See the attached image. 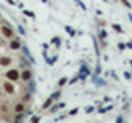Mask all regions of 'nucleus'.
<instances>
[{
  "instance_id": "nucleus-22",
  "label": "nucleus",
  "mask_w": 132,
  "mask_h": 123,
  "mask_svg": "<svg viewBox=\"0 0 132 123\" xmlns=\"http://www.w3.org/2000/svg\"><path fill=\"white\" fill-rule=\"evenodd\" d=\"M124 77H126L127 80H130V77H132V76H130V72H124Z\"/></svg>"
},
{
  "instance_id": "nucleus-6",
  "label": "nucleus",
  "mask_w": 132,
  "mask_h": 123,
  "mask_svg": "<svg viewBox=\"0 0 132 123\" xmlns=\"http://www.w3.org/2000/svg\"><path fill=\"white\" fill-rule=\"evenodd\" d=\"M10 48H12V49H20V48H22V44H20L18 39H13V41L10 43Z\"/></svg>"
},
{
  "instance_id": "nucleus-27",
  "label": "nucleus",
  "mask_w": 132,
  "mask_h": 123,
  "mask_svg": "<svg viewBox=\"0 0 132 123\" xmlns=\"http://www.w3.org/2000/svg\"><path fill=\"white\" fill-rule=\"evenodd\" d=\"M129 20H130V23H132V13H129Z\"/></svg>"
},
{
  "instance_id": "nucleus-11",
  "label": "nucleus",
  "mask_w": 132,
  "mask_h": 123,
  "mask_svg": "<svg viewBox=\"0 0 132 123\" xmlns=\"http://www.w3.org/2000/svg\"><path fill=\"white\" fill-rule=\"evenodd\" d=\"M119 2H121V3H122V5L126 7V8H129V10H132V3L129 2V0H119Z\"/></svg>"
},
{
  "instance_id": "nucleus-14",
  "label": "nucleus",
  "mask_w": 132,
  "mask_h": 123,
  "mask_svg": "<svg viewBox=\"0 0 132 123\" xmlns=\"http://www.w3.org/2000/svg\"><path fill=\"white\" fill-rule=\"evenodd\" d=\"M64 104H58V105H53V108H51V112H58L60 108H63Z\"/></svg>"
},
{
  "instance_id": "nucleus-19",
  "label": "nucleus",
  "mask_w": 132,
  "mask_h": 123,
  "mask_svg": "<svg viewBox=\"0 0 132 123\" xmlns=\"http://www.w3.org/2000/svg\"><path fill=\"white\" fill-rule=\"evenodd\" d=\"M117 49H119V51H124V49H126V43H119L117 44Z\"/></svg>"
},
{
  "instance_id": "nucleus-3",
  "label": "nucleus",
  "mask_w": 132,
  "mask_h": 123,
  "mask_svg": "<svg viewBox=\"0 0 132 123\" xmlns=\"http://www.w3.org/2000/svg\"><path fill=\"white\" fill-rule=\"evenodd\" d=\"M2 33H3V36H7V38H12V36H13V30H12V26L7 25V23L2 26Z\"/></svg>"
},
{
  "instance_id": "nucleus-25",
  "label": "nucleus",
  "mask_w": 132,
  "mask_h": 123,
  "mask_svg": "<svg viewBox=\"0 0 132 123\" xmlns=\"http://www.w3.org/2000/svg\"><path fill=\"white\" fill-rule=\"evenodd\" d=\"M76 113H78V108H73L71 112H69V115H76Z\"/></svg>"
},
{
  "instance_id": "nucleus-8",
  "label": "nucleus",
  "mask_w": 132,
  "mask_h": 123,
  "mask_svg": "<svg viewBox=\"0 0 132 123\" xmlns=\"http://www.w3.org/2000/svg\"><path fill=\"white\" fill-rule=\"evenodd\" d=\"M5 90H7L8 94H13V92H15V87L10 84V82H5Z\"/></svg>"
},
{
  "instance_id": "nucleus-24",
  "label": "nucleus",
  "mask_w": 132,
  "mask_h": 123,
  "mask_svg": "<svg viewBox=\"0 0 132 123\" xmlns=\"http://www.w3.org/2000/svg\"><path fill=\"white\" fill-rule=\"evenodd\" d=\"M116 121H117V123H122L124 118H122V117H117V118H116Z\"/></svg>"
},
{
  "instance_id": "nucleus-20",
  "label": "nucleus",
  "mask_w": 132,
  "mask_h": 123,
  "mask_svg": "<svg viewBox=\"0 0 132 123\" xmlns=\"http://www.w3.org/2000/svg\"><path fill=\"white\" fill-rule=\"evenodd\" d=\"M126 49H132V39H130V41H127V43H126Z\"/></svg>"
},
{
  "instance_id": "nucleus-10",
  "label": "nucleus",
  "mask_w": 132,
  "mask_h": 123,
  "mask_svg": "<svg viewBox=\"0 0 132 123\" xmlns=\"http://www.w3.org/2000/svg\"><path fill=\"white\" fill-rule=\"evenodd\" d=\"M10 63H12L10 57H2V59H0V64H2V66H8Z\"/></svg>"
},
{
  "instance_id": "nucleus-4",
  "label": "nucleus",
  "mask_w": 132,
  "mask_h": 123,
  "mask_svg": "<svg viewBox=\"0 0 132 123\" xmlns=\"http://www.w3.org/2000/svg\"><path fill=\"white\" fill-rule=\"evenodd\" d=\"M20 79H22L23 82H30L31 80V71L30 69H25V71L20 74Z\"/></svg>"
},
{
  "instance_id": "nucleus-13",
  "label": "nucleus",
  "mask_w": 132,
  "mask_h": 123,
  "mask_svg": "<svg viewBox=\"0 0 132 123\" xmlns=\"http://www.w3.org/2000/svg\"><path fill=\"white\" fill-rule=\"evenodd\" d=\"M51 104H53V98L50 97L48 100H46V102H45V104H43V108H50V107H51Z\"/></svg>"
},
{
  "instance_id": "nucleus-18",
  "label": "nucleus",
  "mask_w": 132,
  "mask_h": 123,
  "mask_svg": "<svg viewBox=\"0 0 132 123\" xmlns=\"http://www.w3.org/2000/svg\"><path fill=\"white\" fill-rule=\"evenodd\" d=\"M66 31H68V33H69L71 36H74V35H76V33H74V30H73L71 26H66Z\"/></svg>"
},
{
  "instance_id": "nucleus-2",
  "label": "nucleus",
  "mask_w": 132,
  "mask_h": 123,
  "mask_svg": "<svg viewBox=\"0 0 132 123\" xmlns=\"http://www.w3.org/2000/svg\"><path fill=\"white\" fill-rule=\"evenodd\" d=\"M7 77H8V80H12V82H16L20 79V72L16 71V69H10V71L7 72Z\"/></svg>"
},
{
  "instance_id": "nucleus-7",
  "label": "nucleus",
  "mask_w": 132,
  "mask_h": 123,
  "mask_svg": "<svg viewBox=\"0 0 132 123\" xmlns=\"http://www.w3.org/2000/svg\"><path fill=\"white\" fill-rule=\"evenodd\" d=\"M23 110H25V105H23V102H20V104H16V105H15V112H16V113H22Z\"/></svg>"
},
{
  "instance_id": "nucleus-12",
  "label": "nucleus",
  "mask_w": 132,
  "mask_h": 123,
  "mask_svg": "<svg viewBox=\"0 0 132 123\" xmlns=\"http://www.w3.org/2000/svg\"><path fill=\"white\" fill-rule=\"evenodd\" d=\"M51 43L55 44V46H60V44H61V38H60V36H55V38L51 39Z\"/></svg>"
},
{
  "instance_id": "nucleus-5",
  "label": "nucleus",
  "mask_w": 132,
  "mask_h": 123,
  "mask_svg": "<svg viewBox=\"0 0 132 123\" xmlns=\"http://www.w3.org/2000/svg\"><path fill=\"white\" fill-rule=\"evenodd\" d=\"M111 26H112V30H114L116 33H119V35H122V33H124V30H122V26H121V25H117V23H112Z\"/></svg>"
},
{
  "instance_id": "nucleus-26",
  "label": "nucleus",
  "mask_w": 132,
  "mask_h": 123,
  "mask_svg": "<svg viewBox=\"0 0 132 123\" xmlns=\"http://www.w3.org/2000/svg\"><path fill=\"white\" fill-rule=\"evenodd\" d=\"M102 102H104V104H106V102L109 104V102H111V97H104V100H102Z\"/></svg>"
},
{
  "instance_id": "nucleus-28",
  "label": "nucleus",
  "mask_w": 132,
  "mask_h": 123,
  "mask_svg": "<svg viewBox=\"0 0 132 123\" xmlns=\"http://www.w3.org/2000/svg\"><path fill=\"white\" fill-rule=\"evenodd\" d=\"M129 64H130V66H132V59H130V61H129Z\"/></svg>"
},
{
  "instance_id": "nucleus-1",
  "label": "nucleus",
  "mask_w": 132,
  "mask_h": 123,
  "mask_svg": "<svg viewBox=\"0 0 132 123\" xmlns=\"http://www.w3.org/2000/svg\"><path fill=\"white\" fill-rule=\"evenodd\" d=\"M107 31L104 30V28H99V44H101V48H107Z\"/></svg>"
},
{
  "instance_id": "nucleus-17",
  "label": "nucleus",
  "mask_w": 132,
  "mask_h": 123,
  "mask_svg": "<svg viewBox=\"0 0 132 123\" xmlns=\"http://www.w3.org/2000/svg\"><path fill=\"white\" fill-rule=\"evenodd\" d=\"M94 108H96L94 105H89V107H86V113H91V112H94Z\"/></svg>"
},
{
  "instance_id": "nucleus-23",
  "label": "nucleus",
  "mask_w": 132,
  "mask_h": 123,
  "mask_svg": "<svg viewBox=\"0 0 132 123\" xmlns=\"http://www.w3.org/2000/svg\"><path fill=\"white\" fill-rule=\"evenodd\" d=\"M99 26H101V28L106 26V22H104V20H99Z\"/></svg>"
},
{
  "instance_id": "nucleus-16",
  "label": "nucleus",
  "mask_w": 132,
  "mask_h": 123,
  "mask_svg": "<svg viewBox=\"0 0 132 123\" xmlns=\"http://www.w3.org/2000/svg\"><path fill=\"white\" fill-rule=\"evenodd\" d=\"M60 95H61V92H60V90H58V92H55V94H53V95H51L53 102H55V100H58V98H60Z\"/></svg>"
},
{
  "instance_id": "nucleus-21",
  "label": "nucleus",
  "mask_w": 132,
  "mask_h": 123,
  "mask_svg": "<svg viewBox=\"0 0 132 123\" xmlns=\"http://www.w3.org/2000/svg\"><path fill=\"white\" fill-rule=\"evenodd\" d=\"M76 2H78V5H79V7L82 8V10H86V5H84V3L81 2V0H76Z\"/></svg>"
},
{
  "instance_id": "nucleus-9",
  "label": "nucleus",
  "mask_w": 132,
  "mask_h": 123,
  "mask_svg": "<svg viewBox=\"0 0 132 123\" xmlns=\"http://www.w3.org/2000/svg\"><path fill=\"white\" fill-rule=\"evenodd\" d=\"M114 108V105H107V107H101L99 108V113H106V112H111Z\"/></svg>"
},
{
  "instance_id": "nucleus-15",
  "label": "nucleus",
  "mask_w": 132,
  "mask_h": 123,
  "mask_svg": "<svg viewBox=\"0 0 132 123\" xmlns=\"http://www.w3.org/2000/svg\"><path fill=\"white\" fill-rule=\"evenodd\" d=\"M66 82H68V79H66V77H61V79L58 80V85H60V87H63V85L66 84Z\"/></svg>"
}]
</instances>
